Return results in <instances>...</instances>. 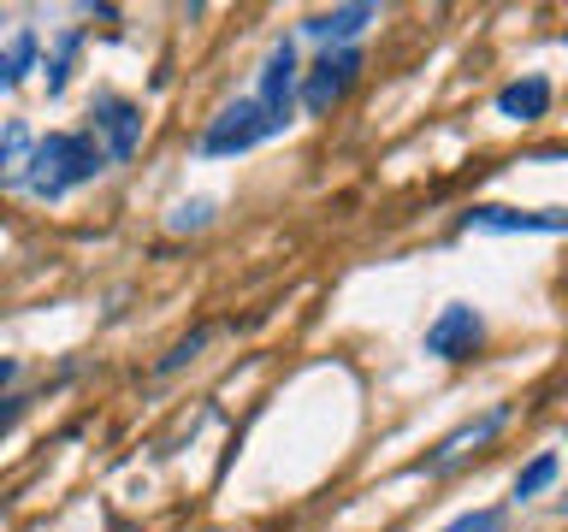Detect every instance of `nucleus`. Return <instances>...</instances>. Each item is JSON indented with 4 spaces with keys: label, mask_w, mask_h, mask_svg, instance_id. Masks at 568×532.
<instances>
[{
    "label": "nucleus",
    "mask_w": 568,
    "mask_h": 532,
    "mask_svg": "<svg viewBox=\"0 0 568 532\" xmlns=\"http://www.w3.org/2000/svg\"><path fill=\"white\" fill-rule=\"evenodd\" d=\"M101 172H106V154L89 131H48V136H36L18 190H30L36 202H65L71 190L101 177Z\"/></svg>",
    "instance_id": "f257e3e1"
},
{
    "label": "nucleus",
    "mask_w": 568,
    "mask_h": 532,
    "mask_svg": "<svg viewBox=\"0 0 568 532\" xmlns=\"http://www.w3.org/2000/svg\"><path fill=\"white\" fill-rule=\"evenodd\" d=\"M296 78H302V65H296V42L291 35H278L273 48H266V60H261V83H255V101L261 106V124H266V136H278L284 124H291L296 113Z\"/></svg>",
    "instance_id": "f03ea898"
},
{
    "label": "nucleus",
    "mask_w": 568,
    "mask_h": 532,
    "mask_svg": "<svg viewBox=\"0 0 568 532\" xmlns=\"http://www.w3.org/2000/svg\"><path fill=\"white\" fill-rule=\"evenodd\" d=\"M355 71H362V48H326V53H320V60L296 78L302 106H308V113H332V106L349 95Z\"/></svg>",
    "instance_id": "7ed1b4c3"
},
{
    "label": "nucleus",
    "mask_w": 568,
    "mask_h": 532,
    "mask_svg": "<svg viewBox=\"0 0 568 532\" xmlns=\"http://www.w3.org/2000/svg\"><path fill=\"white\" fill-rule=\"evenodd\" d=\"M255 142H266V124H261V106L248 101V95H237V101H225L220 113L207 119V131H202V149L207 160H231V154H248Z\"/></svg>",
    "instance_id": "20e7f679"
},
{
    "label": "nucleus",
    "mask_w": 568,
    "mask_h": 532,
    "mask_svg": "<svg viewBox=\"0 0 568 532\" xmlns=\"http://www.w3.org/2000/svg\"><path fill=\"white\" fill-rule=\"evenodd\" d=\"M479 344H486V319H479L474 301H450L426 326V355H438V361H474Z\"/></svg>",
    "instance_id": "39448f33"
},
{
    "label": "nucleus",
    "mask_w": 568,
    "mask_h": 532,
    "mask_svg": "<svg viewBox=\"0 0 568 532\" xmlns=\"http://www.w3.org/2000/svg\"><path fill=\"white\" fill-rule=\"evenodd\" d=\"M89 136L101 142L106 160H131L142 149V106L124 95H95V106H89Z\"/></svg>",
    "instance_id": "423d86ee"
},
{
    "label": "nucleus",
    "mask_w": 568,
    "mask_h": 532,
    "mask_svg": "<svg viewBox=\"0 0 568 532\" xmlns=\"http://www.w3.org/2000/svg\"><path fill=\"white\" fill-rule=\"evenodd\" d=\"M509 415H515L509 402H491V408H486V415H479V420H462L456 432H444V438L433 443V450H426V456L415 461V468H420V473H444V468H450L456 456H468V450H479V443H491V438H497V432H504V426H509Z\"/></svg>",
    "instance_id": "0eeeda50"
},
{
    "label": "nucleus",
    "mask_w": 568,
    "mask_h": 532,
    "mask_svg": "<svg viewBox=\"0 0 568 532\" xmlns=\"http://www.w3.org/2000/svg\"><path fill=\"white\" fill-rule=\"evenodd\" d=\"M468 231H497V237H521V231H539V237H557L568 225L562 207H497V202H479L462 213Z\"/></svg>",
    "instance_id": "6e6552de"
},
{
    "label": "nucleus",
    "mask_w": 568,
    "mask_h": 532,
    "mask_svg": "<svg viewBox=\"0 0 568 532\" xmlns=\"http://www.w3.org/2000/svg\"><path fill=\"white\" fill-rule=\"evenodd\" d=\"M367 24H379V7H332V12H308L302 18V35H314V42L326 48H355V35H362Z\"/></svg>",
    "instance_id": "1a4fd4ad"
},
{
    "label": "nucleus",
    "mask_w": 568,
    "mask_h": 532,
    "mask_svg": "<svg viewBox=\"0 0 568 532\" xmlns=\"http://www.w3.org/2000/svg\"><path fill=\"white\" fill-rule=\"evenodd\" d=\"M497 113L515 119V124H532L550 113V78H539V71H527V78H515L497 89Z\"/></svg>",
    "instance_id": "9d476101"
},
{
    "label": "nucleus",
    "mask_w": 568,
    "mask_h": 532,
    "mask_svg": "<svg viewBox=\"0 0 568 532\" xmlns=\"http://www.w3.org/2000/svg\"><path fill=\"white\" fill-rule=\"evenodd\" d=\"M30 149H36L30 124H24V119H12L7 131H0V190H18V177H24Z\"/></svg>",
    "instance_id": "9b49d317"
},
{
    "label": "nucleus",
    "mask_w": 568,
    "mask_h": 532,
    "mask_svg": "<svg viewBox=\"0 0 568 532\" xmlns=\"http://www.w3.org/2000/svg\"><path fill=\"white\" fill-rule=\"evenodd\" d=\"M36 71V30H18L12 48H0V95L7 89H18Z\"/></svg>",
    "instance_id": "f8f14e48"
},
{
    "label": "nucleus",
    "mask_w": 568,
    "mask_h": 532,
    "mask_svg": "<svg viewBox=\"0 0 568 532\" xmlns=\"http://www.w3.org/2000/svg\"><path fill=\"white\" fill-rule=\"evenodd\" d=\"M550 479H557V450H539L521 473H515V491L509 497H515V503H527V497H539L550 485Z\"/></svg>",
    "instance_id": "ddd939ff"
},
{
    "label": "nucleus",
    "mask_w": 568,
    "mask_h": 532,
    "mask_svg": "<svg viewBox=\"0 0 568 532\" xmlns=\"http://www.w3.org/2000/svg\"><path fill=\"white\" fill-rule=\"evenodd\" d=\"M78 53H83V30H65V35H60V48H53V60H48V95H65Z\"/></svg>",
    "instance_id": "4468645a"
},
{
    "label": "nucleus",
    "mask_w": 568,
    "mask_h": 532,
    "mask_svg": "<svg viewBox=\"0 0 568 532\" xmlns=\"http://www.w3.org/2000/svg\"><path fill=\"white\" fill-rule=\"evenodd\" d=\"M166 225H172V231H207V225H213V202H207V195H190V202L172 207Z\"/></svg>",
    "instance_id": "2eb2a0df"
},
{
    "label": "nucleus",
    "mask_w": 568,
    "mask_h": 532,
    "mask_svg": "<svg viewBox=\"0 0 568 532\" xmlns=\"http://www.w3.org/2000/svg\"><path fill=\"white\" fill-rule=\"evenodd\" d=\"M438 532H509V514L504 509H468V514H456V521L438 526Z\"/></svg>",
    "instance_id": "dca6fc26"
},
{
    "label": "nucleus",
    "mask_w": 568,
    "mask_h": 532,
    "mask_svg": "<svg viewBox=\"0 0 568 532\" xmlns=\"http://www.w3.org/2000/svg\"><path fill=\"white\" fill-rule=\"evenodd\" d=\"M207 337H213L207 326H202V331H190V337H184V344H172V355H166V361H160L154 372H178V367H184V361H195V355H202V349H207Z\"/></svg>",
    "instance_id": "f3484780"
},
{
    "label": "nucleus",
    "mask_w": 568,
    "mask_h": 532,
    "mask_svg": "<svg viewBox=\"0 0 568 532\" xmlns=\"http://www.w3.org/2000/svg\"><path fill=\"white\" fill-rule=\"evenodd\" d=\"M12 379H18V361H12V355H7V361H0V390H7Z\"/></svg>",
    "instance_id": "a211bd4d"
}]
</instances>
